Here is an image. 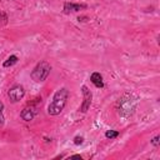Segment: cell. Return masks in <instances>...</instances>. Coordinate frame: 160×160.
<instances>
[{"label":"cell","mask_w":160,"mask_h":160,"mask_svg":"<svg viewBox=\"0 0 160 160\" xmlns=\"http://www.w3.org/2000/svg\"><path fill=\"white\" fill-rule=\"evenodd\" d=\"M69 95H70V92H69V90L66 88H61V89L56 90V92L52 96L51 102L48 106V114L51 115V116L59 115L64 110V108H65V105L68 102Z\"/></svg>","instance_id":"1"},{"label":"cell","mask_w":160,"mask_h":160,"mask_svg":"<svg viewBox=\"0 0 160 160\" xmlns=\"http://www.w3.org/2000/svg\"><path fill=\"white\" fill-rule=\"evenodd\" d=\"M50 71H51V65L46 60H42V61L38 62L35 65V68L31 70L30 78L35 82H42V81H45L48 79Z\"/></svg>","instance_id":"2"},{"label":"cell","mask_w":160,"mask_h":160,"mask_svg":"<svg viewBox=\"0 0 160 160\" xmlns=\"http://www.w3.org/2000/svg\"><path fill=\"white\" fill-rule=\"evenodd\" d=\"M24 95H25V89H24L22 85H14L8 91V96H9V99H10L11 102L20 101L24 98Z\"/></svg>","instance_id":"3"},{"label":"cell","mask_w":160,"mask_h":160,"mask_svg":"<svg viewBox=\"0 0 160 160\" xmlns=\"http://www.w3.org/2000/svg\"><path fill=\"white\" fill-rule=\"evenodd\" d=\"M81 92H82V102H81V106H80V111L86 112L90 109L91 100H92V94H91V91L89 90V88L86 85L81 86Z\"/></svg>","instance_id":"4"},{"label":"cell","mask_w":160,"mask_h":160,"mask_svg":"<svg viewBox=\"0 0 160 160\" xmlns=\"http://www.w3.org/2000/svg\"><path fill=\"white\" fill-rule=\"evenodd\" d=\"M36 112H38V108L34 106V105H30V106H26V108L22 109V111L20 112V116L25 121H31L35 118Z\"/></svg>","instance_id":"5"},{"label":"cell","mask_w":160,"mask_h":160,"mask_svg":"<svg viewBox=\"0 0 160 160\" xmlns=\"http://www.w3.org/2000/svg\"><path fill=\"white\" fill-rule=\"evenodd\" d=\"M81 9H86L85 4H74V2H65L64 4V12L65 14H70V12H78Z\"/></svg>","instance_id":"6"},{"label":"cell","mask_w":160,"mask_h":160,"mask_svg":"<svg viewBox=\"0 0 160 160\" xmlns=\"http://www.w3.org/2000/svg\"><path fill=\"white\" fill-rule=\"evenodd\" d=\"M90 80L96 88H104V80H102V76L100 72H96V71L92 72L90 76Z\"/></svg>","instance_id":"7"},{"label":"cell","mask_w":160,"mask_h":160,"mask_svg":"<svg viewBox=\"0 0 160 160\" xmlns=\"http://www.w3.org/2000/svg\"><path fill=\"white\" fill-rule=\"evenodd\" d=\"M16 62H18V56H16V55H10V56L4 61L2 66H4V68H10V66L15 65Z\"/></svg>","instance_id":"8"},{"label":"cell","mask_w":160,"mask_h":160,"mask_svg":"<svg viewBox=\"0 0 160 160\" xmlns=\"http://www.w3.org/2000/svg\"><path fill=\"white\" fill-rule=\"evenodd\" d=\"M105 136L108 139H115V138L119 136V131H116V130H108L105 132Z\"/></svg>","instance_id":"9"},{"label":"cell","mask_w":160,"mask_h":160,"mask_svg":"<svg viewBox=\"0 0 160 160\" xmlns=\"http://www.w3.org/2000/svg\"><path fill=\"white\" fill-rule=\"evenodd\" d=\"M2 110H4V104L0 101V128H2V126H4V124H5V118H4Z\"/></svg>","instance_id":"10"},{"label":"cell","mask_w":160,"mask_h":160,"mask_svg":"<svg viewBox=\"0 0 160 160\" xmlns=\"http://www.w3.org/2000/svg\"><path fill=\"white\" fill-rule=\"evenodd\" d=\"M6 21H8V16H6V14L2 12V11L0 10V24H6Z\"/></svg>","instance_id":"11"},{"label":"cell","mask_w":160,"mask_h":160,"mask_svg":"<svg viewBox=\"0 0 160 160\" xmlns=\"http://www.w3.org/2000/svg\"><path fill=\"white\" fill-rule=\"evenodd\" d=\"M84 142V138L82 136H75L74 138V144L75 145H80V144H82Z\"/></svg>","instance_id":"12"},{"label":"cell","mask_w":160,"mask_h":160,"mask_svg":"<svg viewBox=\"0 0 160 160\" xmlns=\"http://www.w3.org/2000/svg\"><path fill=\"white\" fill-rule=\"evenodd\" d=\"M159 139H160V136H159V135H156V136L151 140V144H152L154 146H159V142H160V141H159Z\"/></svg>","instance_id":"13"}]
</instances>
